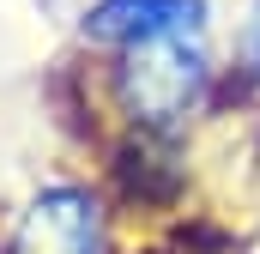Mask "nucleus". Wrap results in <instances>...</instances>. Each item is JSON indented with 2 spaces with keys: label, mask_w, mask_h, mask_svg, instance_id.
Returning a JSON list of instances; mask_svg holds the SVG:
<instances>
[{
  "label": "nucleus",
  "mask_w": 260,
  "mask_h": 254,
  "mask_svg": "<svg viewBox=\"0 0 260 254\" xmlns=\"http://www.w3.org/2000/svg\"><path fill=\"white\" fill-rule=\"evenodd\" d=\"M121 103L133 121L170 127L194 109V97L206 91V49L200 30H157V37H133L121 43V67H115Z\"/></svg>",
  "instance_id": "f257e3e1"
},
{
  "label": "nucleus",
  "mask_w": 260,
  "mask_h": 254,
  "mask_svg": "<svg viewBox=\"0 0 260 254\" xmlns=\"http://www.w3.org/2000/svg\"><path fill=\"white\" fill-rule=\"evenodd\" d=\"M12 254H103V224H97V200L79 188H55L43 194L18 236H12Z\"/></svg>",
  "instance_id": "f03ea898"
},
{
  "label": "nucleus",
  "mask_w": 260,
  "mask_h": 254,
  "mask_svg": "<svg viewBox=\"0 0 260 254\" xmlns=\"http://www.w3.org/2000/svg\"><path fill=\"white\" fill-rule=\"evenodd\" d=\"M157 30H206V0H97L91 37L103 43H133Z\"/></svg>",
  "instance_id": "7ed1b4c3"
},
{
  "label": "nucleus",
  "mask_w": 260,
  "mask_h": 254,
  "mask_svg": "<svg viewBox=\"0 0 260 254\" xmlns=\"http://www.w3.org/2000/svg\"><path fill=\"white\" fill-rule=\"evenodd\" d=\"M236 61L248 67V79H260V0L248 6V18H242V37H236Z\"/></svg>",
  "instance_id": "20e7f679"
}]
</instances>
